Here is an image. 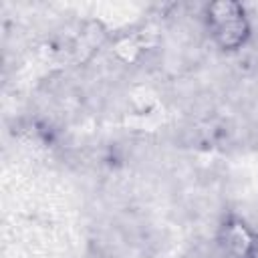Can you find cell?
Returning a JSON list of instances; mask_svg holds the SVG:
<instances>
[{"instance_id": "obj_2", "label": "cell", "mask_w": 258, "mask_h": 258, "mask_svg": "<svg viewBox=\"0 0 258 258\" xmlns=\"http://www.w3.org/2000/svg\"><path fill=\"white\" fill-rule=\"evenodd\" d=\"M220 242L230 258H256V234L240 218H226L220 228Z\"/></svg>"}, {"instance_id": "obj_1", "label": "cell", "mask_w": 258, "mask_h": 258, "mask_svg": "<svg viewBox=\"0 0 258 258\" xmlns=\"http://www.w3.org/2000/svg\"><path fill=\"white\" fill-rule=\"evenodd\" d=\"M204 16L208 30L220 50L234 52L250 40L252 28L242 4L232 0H218L206 6Z\"/></svg>"}, {"instance_id": "obj_3", "label": "cell", "mask_w": 258, "mask_h": 258, "mask_svg": "<svg viewBox=\"0 0 258 258\" xmlns=\"http://www.w3.org/2000/svg\"><path fill=\"white\" fill-rule=\"evenodd\" d=\"M113 52H115V56L121 58L123 62H133V60L139 56V52H141V44H139L135 38L125 36V38H119V40L115 42Z\"/></svg>"}]
</instances>
